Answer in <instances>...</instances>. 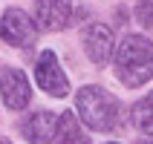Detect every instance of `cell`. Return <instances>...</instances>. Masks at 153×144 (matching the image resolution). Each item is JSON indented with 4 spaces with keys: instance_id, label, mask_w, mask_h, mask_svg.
Listing matches in <instances>:
<instances>
[{
    "instance_id": "6da1fadb",
    "label": "cell",
    "mask_w": 153,
    "mask_h": 144,
    "mask_svg": "<svg viewBox=\"0 0 153 144\" xmlns=\"http://www.w3.org/2000/svg\"><path fill=\"white\" fill-rule=\"evenodd\" d=\"M116 75L124 86L136 89L153 78V41L145 35H127L116 49Z\"/></svg>"
},
{
    "instance_id": "7a4b0ae2",
    "label": "cell",
    "mask_w": 153,
    "mask_h": 144,
    "mask_svg": "<svg viewBox=\"0 0 153 144\" xmlns=\"http://www.w3.org/2000/svg\"><path fill=\"white\" fill-rule=\"evenodd\" d=\"M75 110H78L81 124L95 130V133H113L121 124L119 121L121 118V104L98 84H90V86H81L78 89Z\"/></svg>"
},
{
    "instance_id": "3957f363",
    "label": "cell",
    "mask_w": 153,
    "mask_h": 144,
    "mask_svg": "<svg viewBox=\"0 0 153 144\" xmlns=\"http://www.w3.org/2000/svg\"><path fill=\"white\" fill-rule=\"evenodd\" d=\"M0 38L9 43V46H17V49H29L38 41V23L26 15L23 9H6L3 17H0Z\"/></svg>"
},
{
    "instance_id": "277c9868",
    "label": "cell",
    "mask_w": 153,
    "mask_h": 144,
    "mask_svg": "<svg viewBox=\"0 0 153 144\" xmlns=\"http://www.w3.org/2000/svg\"><path fill=\"white\" fill-rule=\"evenodd\" d=\"M35 81L52 98H67V92H69V78L52 49H43L38 55V61H35Z\"/></svg>"
},
{
    "instance_id": "5b68a950",
    "label": "cell",
    "mask_w": 153,
    "mask_h": 144,
    "mask_svg": "<svg viewBox=\"0 0 153 144\" xmlns=\"http://www.w3.org/2000/svg\"><path fill=\"white\" fill-rule=\"evenodd\" d=\"M0 95H3V104L9 110H26L29 101H32V86H29V78L15 66H0Z\"/></svg>"
},
{
    "instance_id": "8992f818",
    "label": "cell",
    "mask_w": 153,
    "mask_h": 144,
    "mask_svg": "<svg viewBox=\"0 0 153 144\" xmlns=\"http://www.w3.org/2000/svg\"><path fill=\"white\" fill-rule=\"evenodd\" d=\"M81 43H84V52L93 64H107L113 58V49H116V41H113V29L104 23H90L81 32Z\"/></svg>"
},
{
    "instance_id": "52a82bcc",
    "label": "cell",
    "mask_w": 153,
    "mask_h": 144,
    "mask_svg": "<svg viewBox=\"0 0 153 144\" xmlns=\"http://www.w3.org/2000/svg\"><path fill=\"white\" fill-rule=\"evenodd\" d=\"M72 0H35V23L46 32H58L72 23Z\"/></svg>"
},
{
    "instance_id": "ba28073f",
    "label": "cell",
    "mask_w": 153,
    "mask_h": 144,
    "mask_svg": "<svg viewBox=\"0 0 153 144\" xmlns=\"http://www.w3.org/2000/svg\"><path fill=\"white\" fill-rule=\"evenodd\" d=\"M20 136L32 144H52L58 136V115L52 110H38L20 121Z\"/></svg>"
},
{
    "instance_id": "9c48e42d",
    "label": "cell",
    "mask_w": 153,
    "mask_h": 144,
    "mask_svg": "<svg viewBox=\"0 0 153 144\" xmlns=\"http://www.w3.org/2000/svg\"><path fill=\"white\" fill-rule=\"evenodd\" d=\"M78 121L81 118H75L72 112L58 115V136H55V141L58 144H90V138H87V133L81 130Z\"/></svg>"
},
{
    "instance_id": "30bf717a",
    "label": "cell",
    "mask_w": 153,
    "mask_h": 144,
    "mask_svg": "<svg viewBox=\"0 0 153 144\" xmlns=\"http://www.w3.org/2000/svg\"><path fill=\"white\" fill-rule=\"evenodd\" d=\"M130 121H133V127L153 136V92H147L145 98H139L133 104V110H130Z\"/></svg>"
},
{
    "instance_id": "8fae6325",
    "label": "cell",
    "mask_w": 153,
    "mask_h": 144,
    "mask_svg": "<svg viewBox=\"0 0 153 144\" xmlns=\"http://www.w3.org/2000/svg\"><path fill=\"white\" fill-rule=\"evenodd\" d=\"M136 17L142 26H153V0H136Z\"/></svg>"
},
{
    "instance_id": "7c38bea8",
    "label": "cell",
    "mask_w": 153,
    "mask_h": 144,
    "mask_svg": "<svg viewBox=\"0 0 153 144\" xmlns=\"http://www.w3.org/2000/svg\"><path fill=\"white\" fill-rule=\"evenodd\" d=\"M0 144H12V141H9V138H6V136H0Z\"/></svg>"
},
{
    "instance_id": "4fadbf2b",
    "label": "cell",
    "mask_w": 153,
    "mask_h": 144,
    "mask_svg": "<svg viewBox=\"0 0 153 144\" xmlns=\"http://www.w3.org/2000/svg\"><path fill=\"white\" fill-rule=\"evenodd\" d=\"M136 144H153V141H136Z\"/></svg>"
},
{
    "instance_id": "5bb4252c",
    "label": "cell",
    "mask_w": 153,
    "mask_h": 144,
    "mask_svg": "<svg viewBox=\"0 0 153 144\" xmlns=\"http://www.w3.org/2000/svg\"><path fill=\"white\" fill-rule=\"evenodd\" d=\"M110 144H116V141H110Z\"/></svg>"
}]
</instances>
